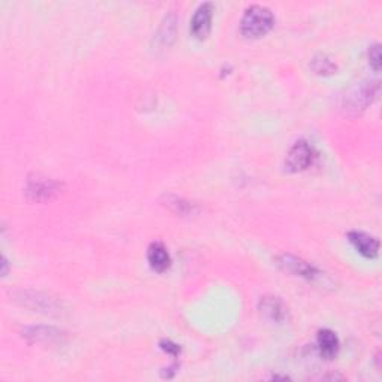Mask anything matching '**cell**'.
Returning a JSON list of instances; mask_svg holds the SVG:
<instances>
[{
  "mask_svg": "<svg viewBox=\"0 0 382 382\" xmlns=\"http://www.w3.org/2000/svg\"><path fill=\"white\" fill-rule=\"evenodd\" d=\"M317 342L321 357L325 360H333L337 356L339 348H341V342H339L337 335L330 329L320 330Z\"/></svg>",
  "mask_w": 382,
  "mask_h": 382,
  "instance_id": "8fae6325",
  "label": "cell"
},
{
  "mask_svg": "<svg viewBox=\"0 0 382 382\" xmlns=\"http://www.w3.org/2000/svg\"><path fill=\"white\" fill-rule=\"evenodd\" d=\"M23 336L26 339H29L33 344H62L64 339V333L60 332L59 329L54 327H47V325H38V327H29L23 332Z\"/></svg>",
  "mask_w": 382,
  "mask_h": 382,
  "instance_id": "30bf717a",
  "label": "cell"
},
{
  "mask_svg": "<svg viewBox=\"0 0 382 382\" xmlns=\"http://www.w3.org/2000/svg\"><path fill=\"white\" fill-rule=\"evenodd\" d=\"M379 94V81H361L349 89L344 96V108L348 112H357L369 106Z\"/></svg>",
  "mask_w": 382,
  "mask_h": 382,
  "instance_id": "7a4b0ae2",
  "label": "cell"
},
{
  "mask_svg": "<svg viewBox=\"0 0 382 382\" xmlns=\"http://www.w3.org/2000/svg\"><path fill=\"white\" fill-rule=\"evenodd\" d=\"M369 64L375 70V72H379L381 64H382V55H381V45L373 44L369 47Z\"/></svg>",
  "mask_w": 382,
  "mask_h": 382,
  "instance_id": "9a60e30c",
  "label": "cell"
},
{
  "mask_svg": "<svg viewBox=\"0 0 382 382\" xmlns=\"http://www.w3.org/2000/svg\"><path fill=\"white\" fill-rule=\"evenodd\" d=\"M349 244L364 259H376L379 254V240L364 232L352 230L348 233Z\"/></svg>",
  "mask_w": 382,
  "mask_h": 382,
  "instance_id": "9c48e42d",
  "label": "cell"
},
{
  "mask_svg": "<svg viewBox=\"0 0 382 382\" xmlns=\"http://www.w3.org/2000/svg\"><path fill=\"white\" fill-rule=\"evenodd\" d=\"M16 300L26 308L38 310V313H44V314L59 313L62 308V303L57 299L50 297L48 294H44L40 291H33V290H21L16 293Z\"/></svg>",
  "mask_w": 382,
  "mask_h": 382,
  "instance_id": "277c9868",
  "label": "cell"
},
{
  "mask_svg": "<svg viewBox=\"0 0 382 382\" xmlns=\"http://www.w3.org/2000/svg\"><path fill=\"white\" fill-rule=\"evenodd\" d=\"M212 16H214V5L210 2L202 4L197 8L193 13L190 30L194 38L197 39H206L209 32H210V23H212Z\"/></svg>",
  "mask_w": 382,
  "mask_h": 382,
  "instance_id": "52a82bcc",
  "label": "cell"
},
{
  "mask_svg": "<svg viewBox=\"0 0 382 382\" xmlns=\"http://www.w3.org/2000/svg\"><path fill=\"white\" fill-rule=\"evenodd\" d=\"M160 347H162V349L166 351L167 354H172V356H178L179 351H181L179 345H176V344H174V342H171V341H162Z\"/></svg>",
  "mask_w": 382,
  "mask_h": 382,
  "instance_id": "2e32d148",
  "label": "cell"
},
{
  "mask_svg": "<svg viewBox=\"0 0 382 382\" xmlns=\"http://www.w3.org/2000/svg\"><path fill=\"white\" fill-rule=\"evenodd\" d=\"M60 191V184L47 176L35 175L27 182V196L35 202H47L54 199Z\"/></svg>",
  "mask_w": 382,
  "mask_h": 382,
  "instance_id": "5b68a950",
  "label": "cell"
},
{
  "mask_svg": "<svg viewBox=\"0 0 382 382\" xmlns=\"http://www.w3.org/2000/svg\"><path fill=\"white\" fill-rule=\"evenodd\" d=\"M174 38H175V17L167 16L160 27L157 36H155V39H157V44L160 47H169L172 44Z\"/></svg>",
  "mask_w": 382,
  "mask_h": 382,
  "instance_id": "4fadbf2b",
  "label": "cell"
},
{
  "mask_svg": "<svg viewBox=\"0 0 382 382\" xmlns=\"http://www.w3.org/2000/svg\"><path fill=\"white\" fill-rule=\"evenodd\" d=\"M274 24L275 18L271 9L262 5H252L240 20V33L248 39H257L271 30Z\"/></svg>",
  "mask_w": 382,
  "mask_h": 382,
  "instance_id": "6da1fadb",
  "label": "cell"
},
{
  "mask_svg": "<svg viewBox=\"0 0 382 382\" xmlns=\"http://www.w3.org/2000/svg\"><path fill=\"white\" fill-rule=\"evenodd\" d=\"M317 160V151L306 140H297L286 157V167L290 172H303Z\"/></svg>",
  "mask_w": 382,
  "mask_h": 382,
  "instance_id": "3957f363",
  "label": "cell"
},
{
  "mask_svg": "<svg viewBox=\"0 0 382 382\" xmlns=\"http://www.w3.org/2000/svg\"><path fill=\"white\" fill-rule=\"evenodd\" d=\"M259 313L271 322H284L288 317L286 303L276 296H264L259 302Z\"/></svg>",
  "mask_w": 382,
  "mask_h": 382,
  "instance_id": "ba28073f",
  "label": "cell"
},
{
  "mask_svg": "<svg viewBox=\"0 0 382 382\" xmlns=\"http://www.w3.org/2000/svg\"><path fill=\"white\" fill-rule=\"evenodd\" d=\"M2 266H4V271H2V275L5 276L6 275V260L2 259Z\"/></svg>",
  "mask_w": 382,
  "mask_h": 382,
  "instance_id": "e0dca14e",
  "label": "cell"
},
{
  "mask_svg": "<svg viewBox=\"0 0 382 382\" xmlns=\"http://www.w3.org/2000/svg\"><path fill=\"white\" fill-rule=\"evenodd\" d=\"M310 69L318 75H332L336 72V63L325 54H318L310 60Z\"/></svg>",
  "mask_w": 382,
  "mask_h": 382,
  "instance_id": "5bb4252c",
  "label": "cell"
},
{
  "mask_svg": "<svg viewBox=\"0 0 382 382\" xmlns=\"http://www.w3.org/2000/svg\"><path fill=\"white\" fill-rule=\"evenodd\" d=\"M278 264L284 269V271L296 276L305 278L308 281H315L321 275V272L314 264H310L296 256H291V254H284V256H281L278 259Z\"/></svg>",
  "mask_w": 382,
  "mask_h": 382,
  "instance_id": "8992f818",
  "label": "cell"
},
{
  "mask_svg": "<svg viewBox=\"0 0 382 382\" xmlns=\"http://www.w3.org/2000/svg\"><path fill=\"white\" fill-rule=\"evenodd\" d=\"M147 259L152 271L155 272H166L169 266H171V256L162 242H152L148 247Z\"/></svg>",
  "mask_w": 382,
  "mask_h": 382,
  "instance_id": "7c38bea8",
  "label": "cell"
}]
</instances>
